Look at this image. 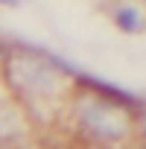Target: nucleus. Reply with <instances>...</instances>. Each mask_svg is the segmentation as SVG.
I'll return each mask as SVG.
<instances>
[{"instance_id":"nucleus-1","label":"nucleus","mask_w":146,"mask_h":149,"mask_svg":"<svg viewBox=\"0 0 146 149\" xmlns=\"http://www.w3.org/2000/svg\"><path fill=\"white\" fill-rule=\"evenodd\" d=\"M117 26H123V29H137V24H140V18H137V12L134 9H117Z\"/></svg>"}]
</instances>
